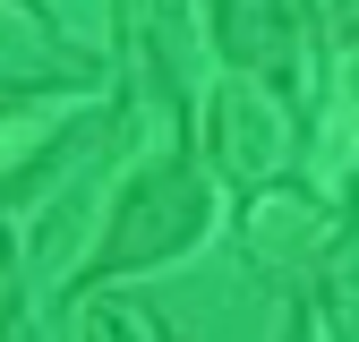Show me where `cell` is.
<instances>
[{
	"instance_id": "6da1fadb",
	"label": "cell",
	"mask_w": 359,
	"mask_h": 342,
	"mask_svg": "<svg viewBox=\"0 0 359 342\" xmlns=\"http://www.w3.org/2000/svg\"><path fill=\"white\" fill-rule=\"evenodd\" d=\"M205 214H214V197H205V180H197V163L154 154L137 180L120 189L111 231H103L95 266H86L77 282H111V274H146V266H163V256H180L189 240H205Z\"/></svg>"
},
{
	"instance_id": "7a4b0ae2",
	"label": "cell",
	"mask_w": 359,
	"mask_h": 342,
	"mask_svg": "<svg viewBox=\"0 0 359 342\" xmlns=\"http://www.w3.org/2000/svg\"><path fill=\"white\" fill-rule=\"evenodd\" d=\"M205 163L231 189H274L291 171V120L274 103V86L257 77H222L205 95Z\"/></svg>"
},
{
	"instance_id": "3957f363",
	"label": "cell",
	"mask_w": 359,
	"mask_h": 342,
	"mask_svg": "<svg viewBox=\"0 0 359 342\" xmlns=\"http://www.w3.org/2000/svg\"><path fill=\"white\" fill-rule=\"evenodd\" d=\"M214 43H222V60L240 77L274 86V95H291L308 77V18H299V0H214Z\"/></svg>"
},
{
	"instance_id": "277c9868",
	"label": "cell",
	"mask_w": 359,
	"mask_h": 342,
	"mask_svg": "<svg viewBox=\"0 0 359 342\" xmlns=\"http://www.w3.org/2000/svg\"><path fill=\"white\" fill-rule=\"evenodd\" d=\"M95 60L60 43V26L34 0H0V95H52V86H86Z\"/></svg>"
},
{
	"instance_id": "5b68a950",
	"label": "cell",
	"mask_w": 359,
	"mask_h": 342,
	"mask_svg": "<svg viewBox=\"0 0 359 342\" xmlns=\"http://www.w3.org/2000/svg\"><path fill=\"white\" fill-rule=\"evenodd\" d=\"M317 299H325V325H334V342H359V214L325 240V256H317Z\"/></svg>"
},
{
	"instance_id": "8992f818",
	"label": "cell",
	"mask_w": 359,
	"mask_h": 342,
	"mask_svg": "<svg viewBox=\"0 0 359 342\" xmlns=\"http://www.w3.org/2000/svg\"><path fill=\"white\" fill-rule=\"evenodd\" d=\"M120 34L154 60V77H171V0H120Z\"/></svg>"
},
{
	"instance_id": "52a82bcc",
	"label": "cell",
	"mask_w": 359,
	"mask_h": 342,
	"mask_svg": "<svg viewBox=\"0 0 359 342\" xmlns=\"http://www.w3.org/2000/svg\"><path fill=\"white\" fill-rule=\"evenodd\" d=\"M86 342H171L154 308H137V299H111V308H86Z\"/></svg>"
},
{
	"instance_id": "ba28073f",
	"label": "cell",
	"mask_w": 359,
	"mask_h": 342,
	"mask_svg": "<svg viewBox=\"0 0 359 342\" xmlns=\"http://www.w3.org/2000/svg\"><path fill=\"white\" fill-rule=\"evenodd\" d=\"M0 342H34V317L18 299V248H9V231H0Z\"/></svg>"
},
{
	"instance_id": "9c48e42d",
	"label": "cell",
	"mask_w": 359,
	"mask_h": 342,
	"mask_svg": "<svg viewBox=\"0 0 359 342\" xmlns=\"http://www.w3.org/2000/svg\"><path fill=\"white\" fill-rule=\"evenodd\" d=\"M351 103H359V34H351Z\"/></svg>"
},
{
	"instance_id": "30bf717a",
	"label": "cell",
	"mask_w": 359,
	"mask_h": 342,
	"mask_svg": "<svg viewBox=\"0 0 359 342\" xmlns=\"http://www.w3.org/2000/svg\"><path fill=\"white\" fill-rule=\"evenodd\" d=\"M283 342H308V317H291V325H283Z\"/></svg>"
}]
</instances>
